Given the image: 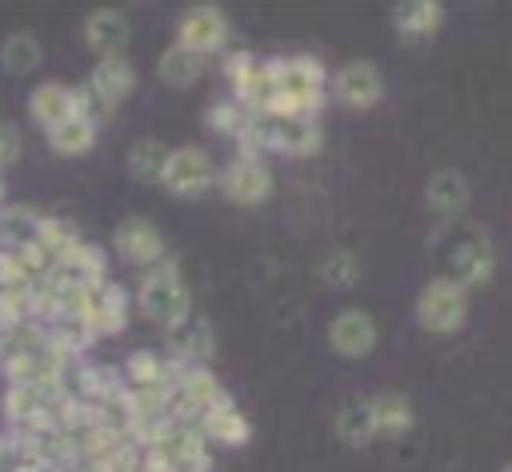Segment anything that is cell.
Masks as SVG:
<instances>
[{"label": "cell", "instance_id": "1f68e13d", "mask_svg": "<svg viewBox=\"0 0 512 472\" xmlns=\"http://www.w3.org/2000/svg\"><path fill=\"white\" fill-rule=\"evenodd\" d=\"M356 256H348V252H336V256H328L324 264H320V280H328V284H352L356 280Z\"/></svg>", "mask_w": 512, "mask_h": 472}, {"label": "cell", "instance_id": "ba28073f", "mask_svg": "<svg viewBox=\"0 0 512 472\" xmlns=\"http://www.w3.org/2000/svg\"><path fill=\"white\" fill-rule=\"evenodd\" d=\"M272 76H276L280 96H296V100H312V104H324V96H328V72L316 56H276Z\"/></svg>", "mask_w": 512, "mask_h": 472}, {"label": "cell", "instance_id": "3957f363", "mask_svg": "<svg viewBox=\"0 0 512 472\" xmlns=\"http://www.w3.org/2000/svg\"><path fill=\"white\" fill-rule=\"evenodd\" d=\"M64 400L68 396L60 384H8L0 412L8 420V432H24V428H40V424L56 420Z\"/></svg>", "mask_w": 512, "mask_h": 472}, {"label": "cell", "instance_id": "484cf974", "mask_svg": "<svg viewBox=\"0 0 512 472\" xmlns=\"http://www.w3.org/2000/svg\"><path fill=\"white\" fill-rule=\"evenodd\" d=\"M96 136H100V128L92 120H84V116H68L64 124H56L52 132H44V140H48V148L56 156H84L96 144Z\"/></svg>", "mask_w": 512, "mask_h": 472}, {"label": "cell", "instance_id": "d6986e66", "mask_svg": "<svg viewBox=\"0 0 512 472\" xmlns=\"http://www.w3.org/2000/svg\"><path fill=\"white\" fill-rule=\"evenodd\" d=\"M40 212L28 204H0V252H28L36 248Z\"/></svg>", "mask_w": 512, "mask_h": 472}, {"label": "cell", "instance_id": "8d00e7d4", "mask_svg": "<svg viewBox=\"0 0 512 472\" xmlns=\"http://www.w3.org/2000/svg\"><path fill=\"white\" fill-rule=\"evenodd\" d=\"M0 196H4V180H0Z\"/></svg>", "mask_w": 512, "mask_h": 472}, {"label": "cell", "instance_id": "8fae6325", "mask_svg": "<svg viewBox=\"0 0 512 472\" xmlns=\"http://www.w3.org/2000/svg\"><path fill=\"white\" fill-rule=\"evenodd\" d=\"M128 324V292L116 280H104L96 288H88V308H84V328L100 340V336H120Z\"/></svg>", "mask_w": 512, "mask_h": 472}, {"label": "cell", "instance_id": "52a82bcc", "mask_svg": "<svg viewBox=\"0 0 512 472\" xmlns=\"http://www.w3.org/2000/svg\"><path fill=\"white\" fill-rule=\"evenodd\" d=\"M216 184L240 208H256V204H264L272 196V172L256 156H232L224 164V172H216Z\"/></svg>", "mask_w": 512, "mask_h": 472}, {"label": "cell", "instance_id": "6da1fadb", "mask_svg": "<svg viewBox=\"0 0 512 472\" xmlns=\"http://www.w3.org/2000/svg\"><path fill=\"white\" fill-rule=\"evenodd\" d=\"M136 308L144 320L160 324L164 332L180 328L188 316H192V296H188V284L180 276V264L172 256L156 260L152 268L140 272L136 280Z\"/></svg>", "mask_w": 512, "mask_h": 472}, {"label": "cell", "instance_id": "9c48e42d", "mask_svg": "<svg viewBox=\"0 0 512 472\" xmlns=\"http://www.w3.org/2000/svg\"><path fill=\"white\" fill-rule=\"evenodd\" d=\"M112 248H116V256H120L124 264H132V268H140V272L168 256V244H164L160 228H156L152 220H144V216L120 220L116 232H112Z\"/></svg>", "mask_w": 512, "mask_h": 472}, {"label": "cell", "instance_id": "836d02e7", "mask_svg": "<svg viewBox=\"0 0 512 472\" xmlns=\"http://www.w3.org/2000/svg\"><path fill=\"white\" fill-rule=\"evenodd\" d=\"M20 128L16 124H4L0 120V172L8 168V164H16V156H20Z\"/></svg>", "mask_w": 512, "mask_h": 472}, {"label": "cell", "instance_id": "ac0fdd59", "mask_svg": "<svg viewBox=\"0 0 512 472\" xmlns=\"http://www.w3.org/2000/svg\"><path fill=\"white\" fill-rule=\"evenodd\" d=\"M132 28H128V16L116 12V8H96L84 16V44L104 60V56H124V44H128Z\"/></svg>", "mask_w": 512, "mask_h": 472}, {"label": "cell", "instance_id": "4dcf8cb0", "mask_svg": "<svg viewBox=\"0 0 512 472\" xmlns=\"http://www.w3.org/2000/svg\"><path fill=\"white\" fill-rule=\"evenodd\" d=\"M204 124H208V128H212L216 136H228V140L236 144V140H240V136L248 132L252 116H248V112H244V108H240L236 100H216V104H212V108L204 112Z\"/></svg>", "mask_w": 512, "mask_h": 472}, {"label": "cell", "instance_id": "ffe728a7", "mask_svg": "<svg viewBox=\"0 0 512 472\" xmlns=\"http://www.w3.org/2000/svg\"><path fill=\"white\" fill-rule=\"evenodd\" d=\"M424 196H428V208L440 216V220H456L464 208H468V180L456 172V168H444V172H436L432 180H428V188H424Z\"/></svg>", "mask_w": 512, "mask_h": 472}, {"label": "cell", "instance_id": "9a60e30c", "mask_svg": "<svg viewBox=\"0 0 512 472\" xmlns=\"http://www.w3.org/2000/svg\"><path fill=\"white\" fill-rule=\"evenodd\" d=\"M492 272H496V248H492L488 236L472 232L468 240L456 244V252H452V280H456L464 292L488 284Z\"/></svg>", "mask_w": 512, "mask_h": 472}, {"label": "cell", "instance_id": "5bb4252c", "mask_svg": "<svg viewBox=\"0 0 512 472\" xmlns=\"http://www.w3.org/2000/svg\"><path fill=\"white\" fill-rule=\"evenodd\" d=\"M84 88H88L108 112H116V108L132 96V88H136V68H132L128 56H104V60H96V68H92V76H88Z\"/></svg>", "mask_w": 512, "mask_h": 472}, {"label": "cell", "instance_id": "277c9868", "mask_svg": "<svg viewBox=\"0 0 512 472\" xmlns=\"http://www.w3.org/2000/svg\"><path fill=\"white\" fill-rule=\"evenodd\" d=\"M216 184V160L200 148V144H180L168 152L164 172H160V188L180 196V200H196Z\"/></svg>", "mask_w": 512, "mask_h": 472}, {"label": "cell", "instance_id": "2e32d148", "mask_svg": "<svg viewBox=\"0 0 512 472\" xmlns=\"http://www.w3.org/2000/svg\"><path fill=\"white\" fill-rule=\"evenodd\" d=\"M68 116H76V88L60 84V80H44L28 92V120L40 132H52L56 124H64Z\"/></svg>", "mask_w": 512, "mask_h": 472}, {"label": "cell", "instance_id": "d4e9b609", "mask_svg": "<svg viewBox=\"0 0 512 472\" xmlns=\"http://www.w3.org/2000/svg\"><path fill=\"white\" fill-rule=\"evenodd\" d=\"M80 228L72 220H60V216H40V232H36V252L56 268L76 244H80Z\"/></svg>", "mask_w": 512, "mask_h": 472}, {"label": "cell", "instance_id": "4316f807", "mask_svg": "<svg viewBox=\"0 0 512 472\" xmlns=\"http://www.w3.org/2000/svg\"><path fill=\"white\" fill-rule=\"evenodd\" d=\"M40 60H44V48H40V40L32 32L4 36V44H0V68L8 76H28V72L40 68Z\"/></svg>", "mask_w": 512, "mask_h": 472}, {"label": "cell", "instance_id": "8992f818", "mask_svg": "<svg viewBox=\"0 0 512 472\" xmlns=\"http://www.w3.org/2000/svg\"><path fill=\"white\" fill-rule=\"evenodd\" d=\"M228 32H232V24H228V16L216 4H196V8H188L180 16L172 44H180V48H188V52H196V56L208 60L212 52H224Z\"/></svg>", "mask_w": 512, "mask_h": 472}, {"label": "cell", "instance_id": "5b68a950", "mask_svg": "<svg viewBox=\"0 0 512 472\" xmlns=\"http://www.w3.org/2000/svg\"><path fill=\"white\" fill-rule=\"evenodd\" d=\"M224 396L216 372L208 364H192V368H180V376L172 380V392H168V416L172 420H196L204 416L216 400Z\"/></svg>", "mask_w": 512, "mask_h": 472}, {"label": "cell", "instance_id": "d590c367", "mask_svg": "<svg viewBox=\"0 0 512 472\" xmlns=\"http://www.w3.org/2000/svg\"><path fill=\"white\" fill-rule=\"evenodd\" d=\"M500 472H512V464H504V468H500Z\"/></svg>", "mask_w": 512, "mask_h": 472}, {"label": "cell", "instance_id": "e575fe53", "mask_svg": "<svg viewBox=\"0 0 512 472\" xmlns=\"http://www.w3.org/2000/svg\"><path fill=\"white\" fill-rule=\"evenodd\" d=\"M16 468H20V452H16L12 436L4 432V436H0V472H16Z\"/></svg>", "mask_w": 512, "mask_h": 472}, {"label": "cell", "instance_id": "e0dca14e", "mask_svg": "<svg viewBox=\"0 0 512 472\" xmlns=\"http://www.w3.org/2000/svg\"><path fill=\"white\" fill-rule=\"evenodd\" d=\"M216 352V336H212V324L204 316H188L180 328L168 332V360L192 368V364H208Z\"/></svg>", "mask_w": 512, "mask_h": 472}, {"label": "cell", "instance_id": "4fadbf2b", "mask_svg": "<svg viewBox=\"0 0 512 472\" xmlns=\"http://www.w3.org/2000/svg\"><path fill=\"white\" fill-rule=\"evenodd\" d=\"M196 428H200V436L208 440V444H224V448H240V444H248L252 440V424H248V416L236 408V400L224 392L204 416H196L192 420Z\"/></svg>", "mask_w": 512, "mask_h": 472}, {"label": "cell", "instance_id": "30bf717a", "mask_svg": "<svg viewBox=\"0 0 512 472\" xmlns=\"http://www.w3.org/2000/svg\"><path fill=\"white\" fill-rule=\"evenodd\" d=\"M328 88H332V96H336L344 108H352V112H368V108H376L380 96H384V80H380V72H376L372 60H348L344 68H336V76H332Z\"/></svg>", "mask_w": 512, "mask_h": 472}, {"label": "cell", "instance_id": "7c38bea8", "mask_svg": "<svg viewBox=\"0 0 512 472\" xmlns=\"http://www.w3.org/2000/svg\"><path fill=\"white\" fill-rule=\"evenodd\" d=\"M376 336H380L376 332V320L364 308H340L332 316V324H328V344L344 360H364L376 348Z\"/></svg>", "mask_w": 512, "mask_h": 472}, {"label": "cell", "instance_id": "f1b7e54d", "mask_svg": "<svg viewBox=\"0 0 512 472\" xmlns=\"http://www.w3.org/2000/svg\"><path fill=\"white\" fill-rule=\"evenodd\" d=\"M168 152H172L168 144L144 136V140H136V144L128 148V172H132L140 184H160V172H164Z\"/></svg>", "mask_w": 512, "mask_h": 472}, {"label": "cell", "instance_id": "7402d4cb", "mask_svg": "<svg viewBox=\"0 0 512 472\" xmlns=\"http://www.w3.org/2000/svg\"><path fill=\"white\" fill-rule=\"evenodd\" d=\"M440 24H444V8H440L436 0H408V4H396V8H392V28H396L404 40H424V36H432Z\"/></svg>", "mask_w": 512, "mask_h": 472}, {"label": "cell", "instance_id": "d6a6232c", "mask_svg": "<svg viewBox=\"0 0 512 472\" xmlns=\"http://www.w3.org/2000/svg\"><path fill=\"white\" fill-rule=\"evenodd\" d=\"M252 64H256V56H252V52H244V48H236V52H224L220 72H224V80H228V84H236Z\"/></svg>", "mask_w": 512, "mask_h": 472}, {"label": "cell", "instance_id": "cb8c5ba5", "mask_svg": "<svg viewBox=\"0 0 512 472\" xmlns=\"http://www.w3.org/2000/svg\"><path fill=\"white\" fill-rule=\"evenodd\" d=\"M368 404H372L376 436H404L416 424V412L404 392H380V396H368Z\"/></svg>", "mask_w": 512, "mask_h": 472}, {"label": "cell", "instance_id": "f546056e", "mask_svg": "<svg viewBox=\"0 0 512 472\" xmlns=\"http://www.w3.org/2000/svg\"><path fill=\"white\" fill-rule=\"evenodd\" d=\"M320 148H324L320 120H284V140H280L284 156H312Z\"/></svg>", "mask_w": 512, "mask_h": 472}, {"label": "cell", "instance_id": "44dd1931", "mask_svg": "<svg viewBox=\"0 0 512 472\" xmlns=\"http://www.w3.org/2000/svg\"><path fill=\"white\" fill-rule=\"evenodd\" d=\"M180 368H184V364H176V360H168V356H160V352L140 348V352H132V356L124 360L120 376H124L128 388H152V384H172V380L180 376Z\"/></svg>", "mask_w": 512, "mask_h": 472}, {"label": "cell", "instance_id": "7a4b0ae2", "mask_svg": "<svg viewBox=\"0 0 512 472\" xmlns=\"http://www.w3.org/2000/svg\"><path fill=\"white\" fill-rule=\"evenodd\" d=\"M464 320H468V292L452 276H432L416 292V324L424 332L452 336L464 328Z\"/></svg>", "mask_w": 512, "mask_h": 472}, {"label": "cell", "instance_id": "603a6c76", "mask_svg": "<svg viewBox=\"0 0 512 472\" xmlns=\"http://www.w3.org/2000/svg\"><path fill=\"white\" fill-rule=\"evenodd\" d=\"M204 56H196V52H188V48H180V44H168L164 52H160V60H156V76L168 84V88H192L200 76H204Z\"/></svg>", "mask_w": 512, "mask_h": 472}, {"label": "cell", "instance_id": "83f0119b", "mask_svg": "<svg viewBox=\"0 0 512 472\" xmlns=\"http://www.w3.org/2000/svg\"><path fill=\"white\" fill-rule=\"evenodd\" d=\"M336 436L352 448H364L376 440V420H372V404L368 400H352L336 412Z\"/></svg>", "mask_w": 512, "mask_h": 472}]
</instances>
